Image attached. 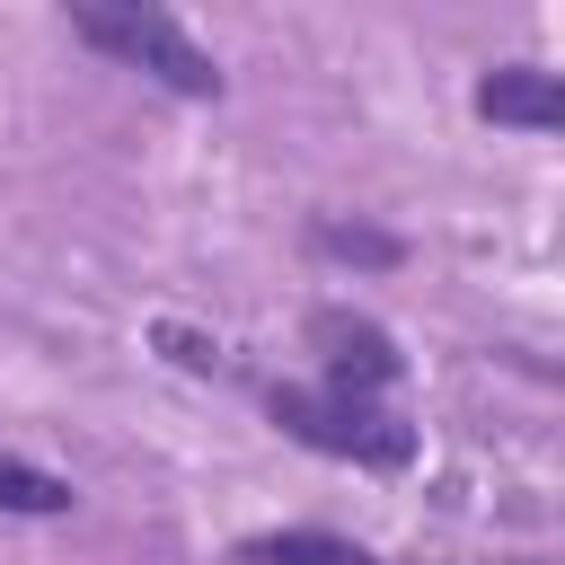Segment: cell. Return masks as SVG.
<instances>
[{"mask_svg": "<svg viewBox=\"0 0 565 565\" xmlns=\"http://www.w3.org/2000/svg\"><path fill=\"white\" fill-rule=\"evenodd\" d=\"M71 35L79 44H97L106 62H124V71H150L159 88H177V97H221V62L168 18V9H132V0H88V9H71Z\"/></svg>", "mask_w": 565, "mask_h": 565, "instance_id": "6da1fadb", "label": "cell"}, {"mask_svg": "<svg viewBox=\"0 0 565 565\" xmlns=\"http://www.w3.org/2000/svg\"><path fill=\"white\" fill-rule=\"evenodd\" d=\"M274 424L327 459H353V468H406L415 459V424H397L388 406L344 397V388H274Z\"/></svg>", "mask_w": 565, "mask_h": 565, "instance_id": "7a4b0ae2", "label": "cell"}, {"mask_svg": "<svg viewBox=\"0 0 565 565\" xmlns=\"http://www.w3.org/2000/svg\"><path fill=\"white\" fill-rule=\"evenodd\" d=\"M309 344L327 353V388H344V397L388 388V380L406 371V353L388 344V327H371V318H353V309H318V318H309Z\"/></svg>", "mask_w": 565, "mask_h": 565, "instance_id": "3957f363", "label": "cell"}, {"mask_svg": "<svg viewBox=\"0 0 565 565\" xmlns=\"http://www.w3.org/2000/svg\"><path fill=\"white\" fill-rule=\"evenodd\" d=\"M477 115L486 124H521V132H556V115H565L556 71H494V79H477Z\"/></svg>", "mask_w": 565, "mask_h": 565, "instance_id": "277c9868", "label": "cell"}, {"mask_svg": "<svg viewBox=\"0 0 565 565\" xmlns=\"http://www.w3.org/2000/svg\"><path fill=\"white\" fill-rule=\"evenodd\" d=\"M238 565H371V556L327 539V530H265V539L238 547Z\"/></svg>", "mask_w": 565, "mask_h": 565, "instance_id": "5b68a950", "label": "cell"}, {"mask_svg": "<svg viewBox=\"0 0 565 565\" xmlns=\"http://www.w3.org/2000/svg\"><path fill=\"white\" fill-rule=\"evenodd\" d=\"M0 512H71V486L26 459H0Z\"/></svg>", "mask_w": 565, "mask_h": 565, "instance_id": "8992f818", "label": "cell"}, {"mask_svg": "<svg viewBox=\"0 0 565 565\" xmlns=\"http://www.w3.org/2000/svg\"><path fill=\"white\" fill-rule=\"evenodd\" d=\"M309 238H318L327 256H353V265H397V238H388V230H344V221H318Z\"/></svg>", "mask_w": 565, "mask_h": 565, "instance_id": "52a82bcc", "label": "cell"}]
</instances>
